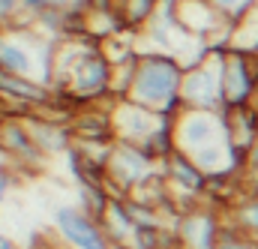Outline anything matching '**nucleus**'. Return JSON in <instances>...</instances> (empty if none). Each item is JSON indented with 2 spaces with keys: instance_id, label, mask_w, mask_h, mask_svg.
Returning <instances> with one entry per match:
<instances>
[{
  "instance_id": "nucleus-1",
  "label": "nucleus",
  "mask_w": 258,
  "mask_h": 249,
  "mask_svg": "<svg viewBox=\"0 0 258 249\" xmlns=\"http://www.w3.org/2000/svg\"><path fill=\"white\" fill-rule=\"evenodd\" d=\"M177 147L207 174L228 168V138L219 111H186L177 120Z\"/></svg>"
},
{
  "instance_id": "nucleus-2",
  "label": "nucleus",
  "mask_w": 258,
  "mask_h": 249,
  "mask_svg": "<svg viewBox=\"0 0 258 249\" xmlns=\"http://www.w3.org/2000/svg\"><path fill=\"white\" fill-rule=\"evenodd\" d=\"M183 75H186V69H183L177 54L144 51L141 63H138V72H135V81H132V90H129V99L150 108V111H159L171 99L180 96Z\"/></svg>"
},
{
  "instance_id": "nucleus-3",
  "label": "nucleus",
  "mask_w": 258,
  "mask_h": 249,
  "mask_svg": "<svg viewBox=\"0 0 258 249\" xmlns=\"http://www.w3.org/2000/svg\"><path fill=\"white\" fill-rule=\"evenodd\" d=\"M225 57L210 54L207 63L186 69L180 96L186 99V105L192 111H222V105H225V96H222V60Z\"/></svg>"
},
{
  "instance_id": "nucleus-4",
  "label": "nucleus",
  "mask_w": 258,
  "mask_h": 249,
  "mask_svg": "<svg viewBox=\"0 0 258 249\" xmlns=\"http://www.w3.org/2000/svg\"><path fill=\"white\" fill-rule=\"evenodd\" d=\"M222 108H246L255 105L258 99V81H255V66H252V48L234 45L228 57L222 60Z\"/></svg>"
},
{
  "instance_id": "nucleus-5",
  "label": "nucleus",
  "mask_w": 258,
  "mask_h": 249,
  "mask_svg": "<svg viewBox=\"0 0 258 249\" xmlns=\"http://www.w3.org/2000/svg\"><path fill=\"white\" fill-rule=\"evenodd\" d=\"M54 228L69 249H111L102 225L78 204H63L54 210Z\"/></svg>"
},
{
  "instance_id": "nucleus-6",
  "label": "nucleus",
  "mask_w": 258,
  "mask_h": 249,
  "mask_svg": "<svg viewBox=\"0 0 258 249\" xmlns=\"http://www.w3.org/2000/svg\"><path fill=\"white\" fill-rule=\"evenodd\" d=\"M156 168L159 165L150 162L144 156V150L138 144H129V141H117L114 150H111V159H108V177H111V183H117L126 195H132Z\"/></svg>"
},
{
  "instance_id": "nucleus-7",
  "label": "nucleus",
  "mask_w": 258,
  "mask_h": 249,
  "mask_svg": "<svg viewBox=\"0 0 258 249\" xmlns=\"http://www.w3.org/2000/svg\"><path fill=\"white\" fill-rule=\"evenodd\" d=\"M114 117V129H117V141H129V144H141L156 126H159V114L132 102V99H123L114 105L111 111Z\"/></svg>"
},
{
  "instance_id": "nucleus-8",
  "label": "nucleus",
  "mask_w": 258,
  "mask_h": 249,
  "mask_svg": "<svg viewBox=\"0 0 258 249\" xmlns=\"http://www.w3.org/2000/svg\"><path fill=\"white\" fill-rule=\"evenodd\" d=\"M162 174H165L168 186L174 189L177 195L204 198V192H207V171H201V168L195 165L192 156H186L180 147L162 162Z\"/></svg>"
},
{
  "instance_id": "nucleus-9",
  "label": "nucleus",
  "mask_w": 258,
  "mask_h": 249,
  "mask_svg": "<svg viewBox=\"0 0 258 249\" xmlns=\"http://www.w3.org/2000/svg\"><path fill=\"white\" fill-rule=\"evenodd\" d=\"M36 147L45 153V156H54V153H69V147L75 144V132H72V123H54V120H45L39 117L36 111L24 120Z\"/></svg>"
},
{
  "instance_id": "nucleus-10",
  "label": "nucleus",
  "mask_w": 258,
  "mask_h": 249,
  "mask_svg": "<svg viewBox=\"0 0 258 249\" xmlns=\"http://www.w3.org/2000/svg\"><path fill=\"white\" fill-rule=\"evenodd\" d=\"M0 96H3V99H12V102L33 105V108H42V105L51 99V87L42 84V81H33V78H27V75L0 72Z\"/></svg>"
},
{
  "instance_id": "nucleus-11",
  "label": "nucleus",
  "mask_w": 258,
  "mask_h": 249,
  "mask_svg": "<svg viewBox=\"0 0 258 249\" xmlns=\"http://www.w3.org/2000/svg\"><path fill=\"white\" fill-rule=\"evenodd\" d=\"M159 0H120V9H114L123 21V30H141L156 18Z\"/></svg>"
},
{
  "instance_id": "nucleus-12",
  "label": "nucleus",
  "mask_w": 258,
  "mask_h": 249,
  "mask_svg": "<svg viewBox=\"0 0 258 249\" xmlns=\"http://www.w3.org/2000/svg\"><path fill=\"white\" fill-rule=\"evenodd\" d=\"M0 72L9 75H27L30 78V54L21 42L12 36H0Z\"/></svg>"
},
{
  "instance_id": "nucleus-13",
  "label": "nucleus",
  "mask_w": 258,
  "mask_h": 249,
  "mask_svg": "<svg viewBox=\"0 0 258 249\" xmlns=\"http://www.w3.org/2000/svg\"><path fill=\"white\" fill-rule=\"evenodd\" d=\"M216 249H258V237L246 234L231 216H225V222L219 228V246Z\"/></svg>"
},
{
  "instance_id": "nucleus-14",
  "label": "nucleus",
  "mask_w": 258,
  "mask_h": 249,
  "mask_svg": "<svg viewBox=\"0 0 258 249\" xmlns=\"http://www.w3.org/2000/svg\"><path fill=\"white\" fill-rule=\"evenodd\" d=\"M126 210H129V219L135 222V228H165V216L156 210V207H150V204H144V201H138V198H132L126 195Z\"/></svg>"
},
{
  "instance_id": "nucleus-15",
  "label": "nucleus",
  "mask_w": 258,
  "mask_h": 249,
  "mask_svg": "<svg viewBox=\"0 0 258 249\" xmlns=\"http://www.w3.org/2000/svg\"><path fill=\"white\" fill-rule=\"evenodd\" d=\"M210 3L222 18H228L231 30H237L243 24V18L252 12V6H255V0H210Z\"/></svg>"
},
{
  "instance_id": "nucleus-16",
  "label": "nucleus",
  "mask_w": 258,
  "mask_h": 249,
  "mask_svg": "<svg viewBox=\"0 0 258 249\" xmlns=\"http://www.w3.org/2000/svg\"><path fill=\"white\" fill-rule=\"evenodd\" d=\"M231 219L246 231V234H255L258 237V198H243L237 204V210L231 213Z\"/></svg>"
},
{
  "instance_id": "nucleus-17",
  "label": "nucleus",
  "mask_w": 258,
  "mask_h": 249,
  "mask_svg": "<svg viewBox=\"0 0 258 249\" xmlns=\"http://www.w3.org/2000/svg\"><path fill=\"white\" fill-rule=\"evenodd\" d=\"M132 249H162V228H135L132 240H129Z\"/></svg>"
},
{
  "instance_id": "nucleus-18",
  "label": "nucleus",
  "mask_w": 258,
  "mask_h": 249,
  "mask_svg": "<svg viewBox=\"0 0 258 249\" xmlns=\"http://www.w3.org/2000/svg\"><path fill=\"white\" fill-rule=\"evenodd\" d=\"M0 249H21L12 237H6V234H0Z\"/></svg>"
},
{
  "instance_id": "nucleus-19",
  "label": "nucleus",
  "mask_w": 258,
  "mask_h": 249,
  "mask_svg": "<svg viewBox=\"0 0 258 249\" xmlns=\"http://www.w3.org/2000/svg\"><path fill=\"white\" fill-rule=\"evenodd\" d=\"M252 168H258V141H255V147H252V153H249V171Z\"/></svg>"
},
{
  "instance_id": "nucleus-20",
  "label": "nucleus",
  "mask_w": 258,
  "mask_h": 249,
  "mask_svg": "<svg viewBox=\"0 0 258 249\" xmlns=\"http://www.w3.org/2000/svg\"><path fill=\"white\" fill-rule=\"evenodd\" d=\"M63 249H69V246H63Z\"/></svg>"
}]
</instances>
